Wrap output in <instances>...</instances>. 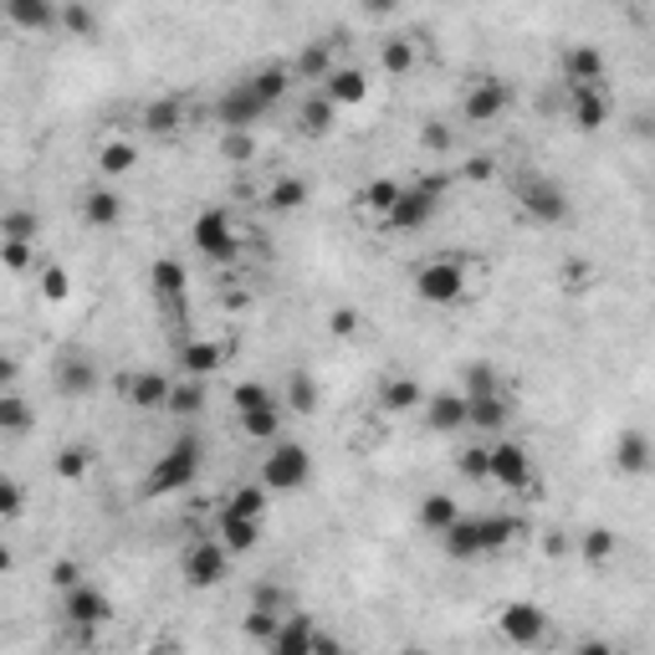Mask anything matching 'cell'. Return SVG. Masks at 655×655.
Instances as JSON below:
<instances>
[{
    "label": "cell",
    "instance_id": "obj_1",
    "mask_svg": "<svg viewBox=\"0 0 655 655\" xmlns=\"http://www.w3.org/2000/svg\"><path fill=\"white\" fill-rule=\"evenodd\" d=\"M446 190H451V169H446V174H421V180H410V185H404V195L395 201V210L385 216L389 231H404V235L425 231V226L440 216Z\"/></svg>",
    "mask_w": 655,
    "mask_h": 655
},
{
    "label": "cell",
    "instance_id": "obj_2",
    "mask_svg": "<svg viewBox=\"0 0 655 655\" xmlns=\"http://www.w3.org/2000/svg\"><path fill=\"white\" fill-rule=\"evenodd\" d=\"M195 482H201V440L185 436V440H174V446L149 466L144 497H174V492L195 487Z\"/></svg>",
    "mask_w": 655,
    "mask_h": 655
},
{
    "label": "cell",
    "instance_id": "obj_3",
    "mask_svg": "<svg viewBox=\"0 0 655 655\" xmlns=\"http://www.w3.org/2000/svg\"><path fill=\"white\" fill-rule=\"evenodd\" d=\"M307 482H313V456H307V446H298V440H271L267 461H262V487L267 492H303Z\"/></svg>",
    "mask_w": 655,
    "mask_h": 655
},
{
    "label": "cell",
    "instance_id": "obj_4",
    "mask_svg": "<svg viewBox=\"0 0 655 655\" xmlns=\"http://www.w3.org/2000/svg\"><path fill=\"white\" fill-rule=\"evenodd\" d=\"M518 205L522 216L533 220V226H563L569 220V190L558 185V180H548V174H527L518 185Z\"/></svg>",
    "mask_w": 655,
    "mask_h": 655
},
{
    "label": "cell",
    "instance_id": "obj_5",
    "mask_svg": "<svg viewBox=\"0 0 655 655\" xmlns=\"http://www.w3.org/2000/svg\"><path fill=\"white\" fill-rule=\"evenodd\" d=\"M415 298L430 307H451L466 298V267L461 262H451V256H436V262H425L421 271H415Z\"/></svg>",
    "mask_w": 655,
    "mask_h": 655
},
{
    "label": "cell",
    "instance_id": "obj_6",
    "mask_svg": "<svg viewBox=\"0 0 655 655\" xmlns=\"http://www.w3.org/2000/svg\"><path fill=\"white\" fill-rule=\"evenodd\" d=\"M180 573H185L190 589H216L226 584V573H231V548L216 538H195L185 548V558H180Z\"/></svg>",
    "mask_w": 655,
    "mask_h": 655
},
{
    "label": "cell",
    "instance_id": "obj_7",
    "mask_svg": "<svg viewBox=\"0 0 655 655\" xmlns=\"http://www.w3.org/2000/svg\"><path fill=\"white\" fill-rule=\"evenodd\" d=\"M190 241H195V252H201L205 262H216V267H226V262L241 256V235H235L226 210H201L195 226H190Z\"/></svg>",
    "mask_w": 655,
    "mask_h": 655
},
{
    "label": "cell",
    "instance_id": "obj_8",
    "mask_svg": "<svg viewBox=\"0 0 655 655\" xmlns=\"http://www.w3.org/2000/svg\"><path fill=\"white\" fill-rule=\"evenodd\" d=\"M267 113H271V102H267V93H262L252 77L231 83L226 93H220V102H216L220 129H256V123H262Z\"/></svg>",
    "mask_w": 655,
    "mask_h": 655
},
{
    "label": "cell",
    "instance_id": "obj_9",
    "mask_svg": "<svg viewBox=\"0 0 655 655\" xmlns=\"http://www.w3.org/2000/svg\"><path fill=\"white\" fill-rule=\"evenodd\" d=\"M492 482L507 492H538V476H533V456H527V446H518V440H497L492 446Z\"/></svg>",
    "mask_w": 655,
    "mask_h": 655
},
{
    "label": "cell",
    "instance_id": "obj_10",
    "mask_svg": "<svg viewBox=\"0 0 655 655\" xmlns=\"http://www.w3.org/2000/svg\"><path fill=\"white\" fill-rule=\"evenodd\" d=\"M497 630H502L512 645H543L548 640V609L533 605V599H512V605H502V615H497Z\"/></svg>",
    "mask_w": 655,
    "mask_h": 655
},
{
    "label": "cell",
    "instance_id": "obj_11",
    "mask_svg": "<svg viewBox=\"0 0 655 655\" xmlns=\"http://www.w3.org/2000/svg\"><path fill=\"white\" fill-rule=\"evenodd\" d=\"M62 620H68L72 630H98V624L113 620V599L93 584H72V589H62Z\"/></svg>",
    "mask_w": 655,
    "mask_h": 655
},
{
    "label": "cell",
    "instance_id": "obj_12",
    "mask_svg": "<svg viewBox=\"0 0 655 655\" xmlns=\"http://www.w3.org/2000/svg\"><path fill=\"white\" fill-rule=\"evenodd\" d=\"M507 108H512V83H502V77H476L466 102H461L466 123H497Z\"/></svg>",
    "mask_w": 655,
    "mask_h": 655
},
{
    "label": "cell",
    "instance_id": "obj_13",
    "mask_svg": "<svg viewBox=\"0 0 655 655\" xmlns=\"http://www.w3.org/2000/svg\"><path fill=\"white\" fill-rule=\"evenodd\" d=\"M421 415H425V425H430L436 436H451V430L471 425V400H466V389H440V395H425Z\"/></svg>",
    "mask_w": 655,
    "mask_h": 655
},
{
    "label": "cell",
    "instance_id": "obj_14",
    "mask_svg": "<svg viewBox=\"0 0 655 655\" xmlns=\"http://www.w3.org/2000/svg\"><path fill=\"white\" fill-rule=\"evenodd\" d=\"M609 456H615V471H620V476H645V471H655V440L645 436V430H635V425L615 436V451Z\"/></svg>",
    "mask_w": 655,
    "mask_h": 655
},
{
    "label": "cell",
    "instance_id": "obj_15",
    "mask_svg": "<svg viewBox=\"0 0 655 655\" xmlns=\"http://www.w3.org/2000/svg\"><path fill=\"white\" fill-rule=\"evenodd\" d=\"M569 123L579 134H599L609 123V98L605 87H569Z\"/></svg>",
    "mask_w": 655,
    "mask_h": 655
},
{
    "label": "cell",
    "instance_id": "obj_16",
    "mask_svg": "<svg viewBox=\"0 0 655 655\" xmlns=\"http://www.w3.org/2000/svg\"><path fill=\"white\" fill-rule=\"evenodd\" d=\"M51 379H57V389H62L68 400H83V395L98 389V364H93L87 353H62L57 369H51Z\"/></svg>",
    "mask_w": 655,
    "mask_h": 655
},
{
    "label": "cell",
    "instance_id": "obj_17",
    "mask_svg": "<svg viewBox=\"0 0 655 655\" xmlns=\"http://www.w3.org/2000/svg\"><path fill=\"white\" fill-rule=\"evenodd\" d=\"M5 16H11L16 32L47 36L62 26V5H57V0H5Z\"/></svg>",
    "mask_w": 655,
    "mask_h": 655
},
{
    "label": "cell",
    "instance_id": "obj_18",
    "mask_svg": "<svg viewBox=\"0 0 655 655\" xmlns=\"http://www.w3.org/2000/svg\"><path fill=\"white\" fill-rule=\"evenodd\" d=\"M118 389L129 395V404H134V410H165L174 379H165V369H138V374H129Z\"/></svg>",
    "mask_w": 655,
    "mask_h": 655
},
{
    "label": "cell",
    "instance_id": "obj_19",
    "mask_svg": "<svg viewBox=\"0 0 655 655\" xmlns=\"http://www.w3.org/2000/svg\"><path fill=\"white\" fill-rule=\"evenodd\" d=\"M216 533L231 554H252L256 543H262V518H246V512H235V507H220Z\"/></svg>",
    "mask_w": 655,
    "mask_h": 655
},
{
    "label": "cell",
    "instance_id": "obj_20",
    "mask_svg": "<svg viewBox=\"0 0 655 655\" xmlns=\"http://www.w3.org/2000/svg\"><path fill=\"white\" fill-rule=\"evenodd\" d=\"M318 87L338 102V108H359V102H369V72L364 68H333Z\"/></svg>",
    "mask_w": 655,
    "mask_h": 655
},
{
    "label": "cell",
    "instance_id": "obj_21",
    "mask_svg": "<svg viewBox=\"0 0 655 655\" xmlns=\"http://www.w3.org/2000/svg\"><path fill=\"white\" fill-rule=\"evenodd\" d=\"M425 404V389L421 379H410V374H389L385 389H379V410L385 415H410V410H421Z\"/></svg>",
    "mask_w": 655,
    "mask_h": 655
},
{
    "label": "cell",
    "instance_id": "obj_22",
    "mask_svg": "<svg viewBox=\"0 0 655 655\" xmlns=\"http://www.w3.org/2000/svg\"><path fill=\"white\" fill-rule=\"evenodd\" d=\"M440 548L451 563H466V558H482V522L476 518H456L446 533H440Z\"/></svg>",
    "mask_w": 655,
    "mask_h": 655
},
{
    "label": "cell",
    "instance_id": "obj_23",
    "mask_svg": "<svg viewBox=\"0 0 655 655\" xmlns=\"http://www.w3.org/2000/svg\"><path fill=\"white\" fill-rule=\"evenodd\" d=\"M563 77H569V87H599L605 83V57H599V47H569L563 51Z\"/></svg>",
    "mask_w": 655,
    "mask_h": 655
},
{
    "label": "cell",
    "instance_id": "obj_24",
    "mask_svg": "<svg viewBox=\"0 0 655 655\" xmlns=\"http://www.w3.org/2000/svg\"><path fill=\"white\" fill-rule=\"evenodd\" d=\"M313 645H318L313 620H307V615H282L277 635H271V651H277V655H307Z\"/></svg>",
    "mask_w": 655,
    "mask_h": 655
},
{
    "label": "cell",
    "instance_id": "obj_25",
    "mask_svg": "<svg viewBox=\"0 0 655 655\" xmlns=\"http://www.w3.org/2000/svg\"><path fill=\"white\" fill-rule=\"evenodd\" d=\"M149 282H154V298H159V303H169V307L185 303L190 277H185V267H180L174 256H159V262H154V267H149Z\"/></svg>",
    "mask_w": 655,
    "mask_h": 655
},
{
    "label": "cell",
    "instance_id": "obj_26",
    "mask_svg": "<svg viewBox=\"0 0 655 655\" xmlns=\"http://www.w3.org/2000/svg\"><path fill=\"white\" fill-rule=\"evenodd\" d=\"M466 400H471V425L487 430V436H497V430L512 421V400H507L502 389H492V395H466Z\"/></svg>",
    "mask_w": 655,
    "mask_h": 655
},
{
    "label": "cell",
    "instance_id": "obj_27",
    "mask_svg": "<svg viewBox=\"0 0 655 655\" xmlns=\"http://www.w3.org/2000/svg\"><path fill=\"white\" fill-rule=\"evenodd\" d=\"M123 195L118 190H87L83 195V220L87 226H98V231H113V226H123Z\"/></svg>",
    "mask_w": 655,
    "mask_h": 655
},
{
    "label": "cell",
    "instance_id": "obj_28",
    "mask_svg": "<svg viewBox=\"0 0 655 655\" xmlns=\"http://www.w3.org/2000/svg\"><path fill=\"white\" fill-rule=\"evenodd\" d=\"M333 123H338V102L318 87V93L298 108V129H303L307 138H328V134H333Z\"/></svg>",
    "mask_w": 655,
    "mask_h": 655
},
{
    "label": "cell",
    "instance_id": "obj_29",
    "mask_svg": "<svg viewBox=\"0 0 655 655\" xmlns=\"http://www.w3.org/2000/svg\"><path fill=\"white\" fill-rule=\"evenodd\" d=\"M482 522V554H502L507 543H518L527 533L522 518H507V512H492V518H476Z\"/></svg>",
    "mask_w": 655,
    "mask_h": 655
},
{
    "label": "cell",
    "instance_id": "obj_30",
    "mask_svg": "<svg viewBox=\"0 0 655 655\" xmlns=\"http://www.w3.org/2000/svg\"><path fill=\"white\" fill-rule=\"evenodd\" d=\"M282 415H287V404H256V410H241L235 421H241L246 440H277L282 436Z\"/></svg>",
    "mask_w": 655,
    "mask_h": 655
},
{
    "label": "cell",
    "instance_id": "obj_31",
    "mask_svg": "<svg viewBox=\"0 0 655 655\" xmlns=\"http://www.w3.org/2000/svg\"><path fill=\"white\" fill-rule=\"evenodd\" d=\"M220 364H226V349H220V343H210V338H195V343H185V349H180V369L195 374V379L216 374Z\"/></svg>",
    "mask_w": 655,
    "mask_h": 655
},
{
    "label": "cell",
    "instance_id": "obj_32",
    "mask_svg": "<svg viewBox=\"0 0 655 655\" xmlns=\"http://www.w3.org/2000/svg\"><path fill=\"white\" fill-rule=\"evenodd\" d=\"M579 554H584L589 569H605V563H615V554H620V538H615L609 527H584V533H579Z\"/></svg>",
    "mask_w": 655,
    "mask_h": 655
},
{
    "label": "cell",
    "instance_id": "obj_33",
    "mask_svg": "<svg viewBox=\"0 0 655 655\" xmlns=\"http://www.w3.org/2000/svg\"><path fill=\"white\" fill-rule=\"evenodd\" d=\"M456 518H461V502H456L451 492H430V497L421 502V527L425 533H436V538L451 527Z\"/></svg>",
    "mask_w": 655,
    "mask_h": 655
},
{
    "label": "cell",
    "instance_id": "obj_34",
    "mask_svg": "<svg viewBox=\"0 0 655 655\" xmlns=\"http://www.w3.org/2000/svg\"><path fill=\"white\" fill-rule=\"evenodd\" d=\"M180 123H185V108H180L174 98H154V102H144V129H149L154 138L180 134Z\"/></svg>",
    "mask_w": 655,
    "mask_h": 655
},
{
    "label": "cell",
    "instance_id": "obj_35",
    "mask_svg": "<svg viewBox=\"0 0 655 655\" xmlns=\"http://www.w3.org/2000/svg\"><path fill=\"white\" fill-rule=\"evenodd\" d=\"M303 205H307V180H298V174H282V180H271L267 210H277V216H292V210H303Z\"/></svg>",
    "mask_w": 655,
    "mask_h": 655
},
{
    "label": "cell",
    "instance_id": "obj_36",
    "mask_svg": "<svg viewBox=\"0 0 655 655\" xmlns=\"http://www.w3.org/2000/svg\"><path fill=\"white\" fill-rule=\"evenodd\" d=\"M333 68H338V62H333V41H307L292 72H298L303 83H323V77H328Z\"/></svg>",
    "mask_w": 655,
    "mask_h": 655
},
{
    "label": "cell",
    "instance_id": "obj_37",
    "mask_svg": "<svg viewBox=\"0 0 655 655\" xmlns=\"http://www.w3.org/2000/svg\"><path fill=\"white\" fill-rule=\"evenodd\" d=\"M415 62H421V51H415V41H410V36H389L385 47H379V68H385L389 77L415 72Z\"/></svg>",
    "mask_w": 655,
    "mask_h": 655
},
{
    "label": "cell",
    "instance_id": "obj_38",
    "mask_svg": "<svg viewBox=\"0 0 655 655\" xmlns=\"http://www.w3.org/2000/svg\"><path fill=\"white\" fill-rule=\"evenodd\" d=\"M318 410V385H313V374L292 369L287 374V415H313Z\"/></svg>",
    "mask_w": 655,
    "mask_h": 655
},
{
    "label": "cell",
    "instance_id": "obj_39",
    "mask_svg": "<svg viewBox=\"0 0 655 655\" xmlns=\"http://www.w3.org/2000/svg\"><path fill=\"white\" fill-rule=\"evenodd\" d=\"M169 415H201L205 410V385L195 379V374H185L180 385L169 389V404H165Z\"/></svg>",
    "mask_w": 655,
    "mask_h": 655
},
{
    "label": "cell",
    "instance_id": "obj_40",
    "mask_svg": "<svg viewBox=\"0 0 655 655\" xmlns=\"http://www.w3.org/2000/svg\"><path fill=\"white\" fill-rule=\"evenodd\" d=\"M138 165V149L129 144V138H113V144H102V154H98V169L108 174V180H123L129 169Z\"/></svg>",
    "mask_w": 655,
    "mask_h": 655
},
{
    "label": "cell",
    "instance_id": "obj_41",
    "mask_svg": "<svg viewBox=\"0 0 655 655\" xmlns=\"http://www.w3.org/2000/svg\"><path fill=\"white\" fill-rule=\"evenodd\" d=\"M400 195H404V185H400V180H369V185L359 190V205H369L374 216H389Z\"/></svg>",
    "mask_w": 655,
    "mask_h": 655
},
{
    "label": "cell",
    "instance_id": "obj_42",
    "mask_svg": "<svg viewBox=\"0 0 655 655\" xmlns=\"http://www.w3.org/2000/svg\"><path fill=\"white\" fill-rule=\"evenodd\" d=\"M87 471H93V446H77V440H72V446L57 451V476H62V482H83Z\"/></svg>",
    "mask_w": 655,
    "mask_h": 655
},
{
    "label": "cell",
    "instance_id": "obj_43",
    "mask_svg": "<svg viewBox=\"0 0 655 655\" xmlns=\"http://www.w3.org/2000/svg\"><path fill=\"white\" fill-rule=\"evenodd\" d=\"M26 425H32V404L21 400L16 389H5V395H0V430H5V436H21Z\"/></svg>",
    "mask_w": 655,
    "mask_h": 655
},
{
    "label": "cell",
    "instance_id": "obj_44",
    "mask_svg": "<svg viewBox=\"0 0 655 655\" xmlns=\"http://www.w3.org/2000/svg\"><path fill=\"white\" fill-rule=\"evenodd\" d=\"M62 32L68 36H98V16H93V11H87L83 0H68V5H62Z\"/></svg>",
    "mask_w": 655,
    "mask_h": 655
},
{
    "label": "cell",
    "instance_id": "obj_45",
    "mask_svg": "<svg viewBox=\"0 0 655 655\" xmlns=\"http://www.w3.org/2000/svg\"><path fill=\"white\" fill-rule=\"evenodd\" d=\"M220 154H226L231 165H252V159H256L252 129H226V138H220Z\"/></svg>",
    "mask_w": 655,
    "mask_h": 655
},
{
    "label": "cell",
    "instance_id": "obj_46",
    "mask_svg": "<svg viewBox=\"0 0 655 655\" xmlns=\"http://www.w3.org/2000/svg\"><path fill=\"white\" fill-rule=\"evenodd\" d=\"M252 83L262 87V93H267V102H271V108H277V102L287 98V87H292V72H287V68H277V62H271V68L252 72Z\"/></svg>",
    "mask_w": 655,
    "mask_h": 655
},
{
    "label": "cell",
    "instance_id": "obj_47",
    "mask_svg": "<svg viewBox=\"0 0 655 655\" xmlns=\"http://www.w3.org/2000/svg\"><path fill=\"white\" fill-rule=\"evenodd\" d=\"M267 487H235L231 497H226V507H235V512H246V518H267Z\"/></svg>",
    "mask_w": 655,
    "mask_h": 655
},
{
    "label": "cell",
    "instance_id": "obj_48",
    "mask_svg": "<svg viewBox=\"0 0 655 655\" xmlns=\"http://www.w3.org/2000/svg\"><path fill=\"white\" fill-rule=\"evenodd\" d=\"M231 404H235V415H241V410H256V404H277V395L262 379H246V385L231 389Z\"/></svg>",
    "mask_w": 655,
    "mask_h": 655
},
{
    "label": "cell",
    "instance_id": "obj_49",
    "mask_svg": "<svg viewBox=\"0 0 655 655\" xmlns=\"http://www.w3.org/2000/svg\"><path fill=\"white\" fill-rule=\"evenodd\" d=\"M461 476L492 482V446H466V451H461Z\"/></svg>",
    "mask_w": 655,
    "mask_h": 655
},
{
    "label": "cell",
    "instance_id": "obj_50",
    "mask_svg": "<svg viewBox=\"0 0 655 655\" xmlns=\"http://www.w3.org/2000/svg\"><path fill=\"white\" fill-rule=\"evenodd\" d=\"M277 624H282V615H277V609L252 605V615H246V635H252V640H267V645H271V635H277Z\"/></svg>",
    "mask_w": 655,
    "mask_h": 655
},
{
    "label": "cell",
    "instance_id": "obj_51",
    "mask_svg": "<svg viewBox=\"0 0 655 655\" xmlns=\"http://www.w3.org/2000/svg\"><path fill=\"white\" fill-rule=\"evenodd\" d=\"M32 246H36V241H26V235H5V241H0V256H5V267H11V271H26V267H32Z\"/></svg>",
    "mask_w": 655,
    "mask_h": 655
},
{
    "label": "cell",
    "instance_id": "obj_52",
    "mask_svg": "<svg viewBox=\"0 0 655 655\" xmlns=\"http://www.w3.org/2000/svg\"><path fill=\"white\" fill-rule=\"evenodd\" d=\"M492 389H502V374L492 364H466V395H492Z\"/></svg>",
    "mask_w": 655,
    "mask_h": 655
},
{
    "label": "cell",
    "instance_id": "obj_53",
    "mask_svg": "<svg viewBox=\"0 0 655 655\" xmlns=\"http://www.w3.org/2000/svg\"><path fill=\"white\" fill-rule=\"evenodd\" d=\"M68 292H72V277L62 267H41V298L47 303H68Z\"/></svg>",
    "mask_w": 655,
    "mask_h": 655
},
{
    "label": "cell",
    "instance_id": "obj_54",
    "mask_svg": "<svg viewBox=\"0 0 655 655\" xmlns=\"http://www.w3.org/2000/svg\"><path fill=\"white\" fill-rule=\"evenodd\" d=\"M421 144L430 154H451V144H456V134L440 123V118H425V129H421Z\"/></svg>",
    "mask_w": 655,
    "mask_h": 655
},
{
    "label": "cell",
    "instance_id": "obj_55",
    "mask_svg": "<svg viewBox=\"0 0 655 655\" xmlns=\"http://www.w3.org/2000/svg\"><path fill=\"white\" fill-rule=\"evenodd\" d=\"M21 507H26V492H21V482H11V476H5V482H0V518L16 522Z\"/></svg>",
    "mask_w": 655,
    "mask_h": 655
},
{
    "label": "cell",
    "instance_id": "obj_56",
    "mask_svg": "<svg viewBox=\"0 0 655 655\" xmlns=\"http://www.w3.org/2000/svg\"><path fill=\"white\" fill-rule=\"evenodd\" d=\"M328 333H333V338H353V333H359V313H353V307H333V313H328Z\"/></svg>",
    "mask_w": 655,
    "mask_h": 655
},
{
    "label": "cell",
    "instance_id": "obj_57",
    "mask_svg": "<svg viewBox=\"0 0 655 655\" xmlns=\"http://www.w3.org/2000/svg\"><path fill=\"white\" fill-rule=\"evenodd\" d=\"M461 174L482 185V180H492V174H497V159H492V154H471L466 165H461Z\"/></svg>",
    "mask_w": 655,
    "mask_h": 655
},
{
    "label": "cell",
    "instance_id": "obj_58",
    "mask_svg": "<svg viewBox=\"0 0 655 655\" xmlns=\"http://www.w3.org/2000/svg\"><path fill=\"white\" fill-rule=\"evenodd\" d=\"M36 231H41V226H36L26 210H11V216H5V235H26V241H36Z\"/></svg>",
    "mask_w": 655,
    "mask_h": 655
},
{
    "label": "cell",
    "instance_id": "obj_59",
    "mask_svg": "<svg viewBox=\"0 0 655 655\" xmlns=\"http://www.w3.org/2000/svg\"><path fill=\"white\" fill-rule=\"evenodd\" d=\"M51 584H57V589H72V584H83V569H77V563H72V558H62V563H57V569H51Z\"/></svg>",
    "mask_w": 655,
    "mask_h": 655
},
{
    "label": "cell",
    "instance_id": "obj_60",
    "mask_svg": "<svg viewBox=\"0 0 655 655\" xmlns=\"http://www.w3.org/2000/svg\"><path fill=\"white\" fill-rule=\"evenodd\" d=\"M256 605H262V609H277V615H287V605H292V599H287L282 589H256Z\"/></svg>",
    "mask_w": 655,
    "mask_h": 655
},
{
    "label": "cell",
    "instance_id": "obj_61",
    "mask_svg": "<svg viewBox=\"0 0 655 655\" xmlns=\"http://www.w3.org/2000/svg\"><path fill=\"white\" fill-rule=\"evenodd\" d=\"M563 282H569V292H584L589 267H584V262H563Z\"/></svg>",
    "mask_w": 655,
    "mask_h": 655
},
{
    "label": "cell",
    "instance_id": "obj_62",
    "mask_svg": "<svg viewBox=\"0 0 655 655\" xmlns=\"http://www.w3.org/2000/svg\"><path fill=\"white\" fill-rule=\"evenodd\" d=\"M359 5H364L369 16H389V11H395V0H359Z\"/></svg>",
    "mask_w": 655,
    "mask_h": 655
}]
</instances>
